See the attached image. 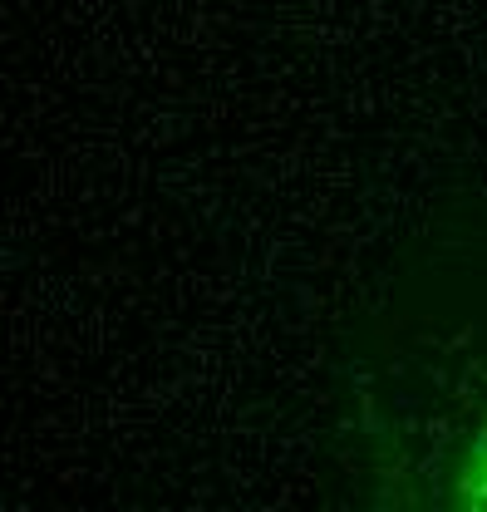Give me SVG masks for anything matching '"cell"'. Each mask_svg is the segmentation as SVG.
Wrapping results in <instances>:
<instances>
[{
  "instance_id": "cell-1",
  "label": "cell",
  "mask_w": 487,
  "mask_h": 512,
  "mask_svg": "<svg viewBox=\"0 0 487 512\" xmlns=\"http://www.w3.org/2000/svg\"><path fill=\"white\" fill-rule=\"evenodd\" d=\"M458 503L463 508H483L487 512V429L478 434V444L468 453L463 473H458Z\"/></svg>"
}]
</instances>
